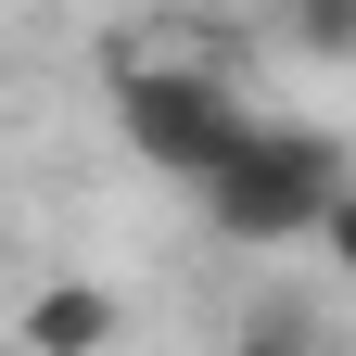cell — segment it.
<instances>
[{
	"mask_svg": "<svg viewBox=\"0 0 356 356\" xmlns=\"http://www.w3.org/2000/svg\"><path fill=\"white\" fill-rule=\"evenodd\" d=\"M115 331H127V305H115L102 280H51V293H26V318H13L26 356H102Z\"/></svg>",
	"mask_w": 356,
	"mask_h": 356,
	"instance_id": "3",
	"label": "cell"
},
{
	"mask_svg": "<svg viewBox=\"0 0 356 356\" xmlns=\"http://www.w3.org/2000/svg\"><path fill=\"white\" fill-rule=\"evenodd\" d=\"M293 26H305V51H318V64L356 51V0H293Z\"/></svg>",
	"mask_w": 356,
	"mask_h": 356,
	"instance_id": "4",
	"label": "cell"
},
{
	"mask_svg": "<svg viewBox=\"0 0 356 356\" xmlns=\"http://www.w3.org/2000/svg\"><path fill=\"white\" fill-rule=\"evenodd\" d=\"M115 127H127L165 178H191V191H204V178L242 153L254 115H242V89L204 76V64H127V76H115Z\"/></svg>",
	"mask_w": 356,
	"mask_h": 356,
	"instance_id": "2",
	"label": "cell"
},
{
	"mask_svg": "<svg viewBox=\"0 0 356 356\" xmlns=\"http://www.w3.org/2000/svg\"><path fill=\"white\" fill-rule=\"evenodd\" d=\"M343 191H356V165H343L331 127H305V115H254V127H242V153L204 178V216H216L229 242L267 254V242H305Z\"/></svg>",
	"mask_w": 356,
	"mask_h": 356,
	"instance_id": "1",
	"label": "cell"
},
{
	"mask_svg": "<svg viewBox=\"0 0 356 356\" xmlns=\"http://www.w3.org/2000/svg\"><path fill=\"white\" fill-rule=\"evenodd\" d=\"M229 356H318V343H305L293 318H242V343H229Z\"/></svg>",
	"mask_w": 356,
	"mask_h": 356,
	"instance_id": "5",
	"label": "cell"
}]
</instances>
